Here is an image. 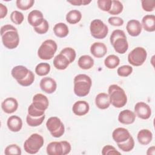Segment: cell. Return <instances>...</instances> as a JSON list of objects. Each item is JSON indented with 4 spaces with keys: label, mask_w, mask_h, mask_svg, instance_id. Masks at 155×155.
Here are the masks:
<instances>
[{
    "label": "cell",
    "mask_w": 155,
    "mask_h": 155,
    "mask_svg": "<svg viewBox=\"0 0 155 155\" xmlns=\"http://www.w3.org/2000/svg\"><path fill=\"white\" fill-rule=\"evenodd\" d=\"M1 35L3 45L8 49L16 48L19 44V36L17 29L10 24H6L1 28Z\"/></svg>",
    "instance_id": "cell-1"
},
{
    "label": "cell",
    "mask_w": 155,
    "mask_h": 155,
    "mask_svg": "<svg viewBox=\"0 0 155 155\" xmlns=\"http://www.w3.org/2000/svg\"><path fill=\"white\" fill-rule=\"evenodd\" d=\"M108 94L110 104L116 108H122L127 102V96L124 90L116 84H112L109 86Z\"/></svg>",
    "instance_id": "cell-2"
},
{
    "label": "cell",
    "mask_w": 155,
    "mask_h": 155,
    "mask_svg": "<svg viewBox=\"0 0 155 155\" xmlns=\"http://www.w3.org/2000/svg\"><path fill=\"white\" fill-rule=\"evenodd\" d=\"M74 94L78 97H84L88 94L92 81L90 76L85 74H79L76 75L73 81Z\"/></svg>",
    "instance_id": "cell-3"
},
{
    "label": "cell",
    "mask_w": 155,
    "mask_h": 155,
    "mask_svg": "<svg viewBox=\"0 0 155 155\" xmlns=\"http://www.w3.org/2000/svg\"><path fill=\"white\" fill-rule=\"evenodd\" d=\"M110 41L117 53L124 54L128 48L127 36L122 30H114L110 35Z\"/></svg>",
    "instance_id": "cell-4"
},
{
    "label": "cell",
    "mask_w": 155,
    "mask_h": 155,
    "mask_svg": "<svg viewBox=\"0 0 155 155\" xmlns=\"http://www.w3.org/2000/svg\"><path fill=\"white\" fill-rule=\"evenodd\" d=\"M44 143L43 137L38 133H33L24 142V148L27 153L34 154L39 151Z\"/></svg>",
    "instance_id": "cell-5"
},
{
    "label": "cell",
    "mask_w": 155,
    "mask_h": 155,
    "mask_svg": "<svg viewBox=\"0 0 155 155\" xmlns=\"http://www.w3.org/2000/svg\"><path fill=\"white\" fill-rule=\"evenodd\" d=\"M58 48L56 42L52 39L44 41L38 50V57L42 60H50L53 58Z\"/></svg>",
    "instance_id": "cell-6"
},
{
    "label": "cell",
    "mask_w": 155,
    "mask_h": 155,
    "mask_svg": "<svg viewBox=\"0 0 155 155\" xmlns=\"http://www.w3.org/2000/svg\"><path fill=\"white\" fill-rule=\"evenodd\" d=\"M46 127L51 136L58 138L61 137L65 132V127L61 119L56 116L48 118L46 122Z\"/></svg>",
    "instance_id": "cell-7"
},
{
    "label": "cell",
    "mask_w": 155,
    "mask_h": 155,
    "mask_svg": "<svg viewBox=\"0 0 155 155\" xmlns=\"http://www.w3.org/2000/svg\"><path fill=\"white\" fill-rule=\"evenodd\" d=\"M90 30L91 36L94 38L98 39H104L108 33L107 25L99 19H94L91 22Z\"/></svg>",
    "instance_id": "cell-8"
},
{
    "label": "cell",
    "mask_w": 155,
    "mask_h": 155,
    "mask_svg": "<svg viewBox=\"0 0 155 155\" xmlns=\"http://www.w3.org/2000/svg\"><path fill=\"white\" fill-rule=\"evenodd\" d=\"M147 57L146 50L141 47H137L131 50L128 55V62L135 67L142 65Z\"/></svg>",
    "instance_id": "cell-9"
},
{
    "label": "cell",
    "mask_w": 155,
    "mask_h": 155,
    "mask_svg": "<svg viewBox=\"0 0 155 155\" xmlns=\"http://www.w3.org/2000/svg\"><path fill=\"white\" fill-rule=\"evenodd\" d=\"M134 112L138 117L143 120L149 119L151 115L150 107L143 102H139L136 104Z\"/></svg>",
    "instance_id": "cell-10"
},
{
    "label": "cell",
    "mask_w": 155,
    "mask_h": 155,
    "mask_svg": "<svg viewBox=\"0 0 155 155\" xmlns=\"http://www.w3.org/2000/svg\"><path fill=\"white\" fill-rule=\"evenodd\" d=\"M41 89L47 94L53 93L57 88V84L54 79L50 77L43 78L39 83Z\"/></svg>",
    "instance_id": "cell-11"
},
{
    "label": "cell",
    "mask_w": 155,
    "mask_h": 155,
    "mask_svg": "<svg viewBox=\"0 0 155 155\" xmlns=\"http://www.w3.org/2000/svg\"><path fill=\"white\" fill-rule=\"evenodd\" d=\"M32 104L33 106L42 111H45L49 105V102L47 97L41 93L36 94L32 99Z\"/></svg>",
    "instance_id": "cell-12"
},
{
    "label": "cell",
    "mask_w": 155,
    "mask_h": 155,
    "mask_svg": "<svg viewBox=\"0 0 155 155\" xmlns=\"http://www.w3.org/2000/svg\"><path fill=\"white\" fill-rule=\"evenodd\" d=\"M44 20V18L42 13L38 10H33L31 11L27 16L28 22L33 27L40 25Z\"/></svg>",
    "instance_id": "cell-13"
},
{
    "label": "cell",
    "mask_w": 155,
    "mask_h": 155,
    "mask_svg": "<svg viewBox=\"0 0 155 155\" xmlns=\"http://www.w3.org/2000/svg\"><path fill=\"white\" fill-rule=\"evenodd\" d=\"M126 29L130 36L136 37L140 34L142 27L138 20L131 19L128 21L126 25Z\"/></svg>",
    "instance_id": "cell-14"
},
{
    "label": "cell",
    "mask_w": 155,
    "mask_h": 155,
    "mask_svg": "<svg viewBox=\"0 0 155 155\" xmlns=\"http://www.w3.org/2000/svg\"><path fill=\"white\" fill-rule=\"evenodd\" d=\"M130 136L131 134L128 130L122 127H119L114 129L112 133V137L117 143L127 140Z\"/></svg>",
    "instance_id": "cell-15"
},
{
    "label": "cell",
    "mask_w": 155,
    "mask_h": 155,
    "mask_svg": "<svg viewBox=\"0 0 155 155\" xmlns=\"http://www.w3.org/2000/svg\"><path fill=\"white\" fill-rule=\"evenodd\" d=\"M1 108L5 113L11 114L17 110L18 102L17 100L13 97H7L2 102Z\"/></svg>",
    "instance_id": "cell-16"
},
{
    "label": "cell",
    "mask_w": 155,
    "mask_h": 155,
    "mask_svg": "<svg viewBox=\"0 0 155 155\" xmlns=\"http://www.w3.org/2000/svg\"><path fill=\"white\" fill-rule=\"evenodd\" d=\"M90 52L95 58H101L106 54L107 48L105 44L100 42H96L91 44L90 47Z\"/></svg>",
    "instance_id": "cell-17"
},
{
    "label": "cell",
    "mask_w": 155,
    "mask_h": 155,
    "mask_svg": "<svg viewBox=\"0 0 155 155\" xmlns=\"http://www.w3.org/2000/svg\"><path fill=\"white\" fill-rule=\"evenodd\" d=\"M89 104L85 101H76L72 107V111L73 113L79 116L86 114L89 111Z\"/></svg>",
    "instance_id": "cell-18"
},
{
    "label": "cell",
    "mask_w": 155,
    "mask_h": 155,
    "mask_svg": "<svg viewBox=\"0 0 155 155\" xmlns=\"http://www.w3.org/2000/svg\"><path fill=\"white\" fill-rule=\"evenodd\" d=\"M136 119L135 113L130 110H124L118 115V120L125 125H130L134 123Z\"/></svg>",
    "instance_id": "cell-19"
},
{
    "label": "cell",
    "mask_w": 155,
    "mask_h": 155,
    "mask_svg": "<svg viewBox=\"0 0 155 155\" xmlns=\"http://www.w3.org/2000/svg\"><path fill=\"white\" fill-rule=\"evenodd\" d=\"M7 125L11 131L18 132L22 127V120L20 117L16 115H12L8 118Z\"/></svg>",
    "instance_id": "cell-20"
},
{
    "label": "cell",
    "mask_w": 155,
    "mask_h": 155,
    "mask_svg": "<svg viewBox=\"0 0 155 155\" xmlns=\"http://www.w3.org/2000/svg\"><path fill=\"white\" fill-rule=\"evenodd\" d=\"M95 104L97 108L101 110L108 108L110 105L109 96L105 93H100L95 98Z\"/></svg>",
    "instance_id": "cell-21"
},
{
    "label": "cell",
    "mask_w": 155,
    "mask_h": 155,
    "mask_svg": "<svg viewBox=\"0 0 155 155\" xmlns=\"http://www.w3.org/2000/svg\"><path fill=\"white\" fill-rule=\"evenodd\" d=\"M142 27L148 32L155 31V16L154 15H147L142 19Z\"/></svg>",
    "instance_id": "cell-22"
},
{
    "label": "cell",
    "mask_w": 155,
    "mask_h": 155,
    "mask_svg": "<svg viewBox=\"0 0 155 155\" xmlns=\"http://www.w3.org/2000/svg\"><path fill=\"white\" fill-rule=\"evenodd\" d=\"M53 63L54 67L60 70L66 69L70 64L67 58L61 53L58 54L54 58Z\"/></svg>",
    "instance_id": "cell-23"
},
{
    "label": "cell",
    "mask_w": 155,
    "mask_h": 155,
    "mask_svg": "<svg viewBox=\"0 0 155 155\" xmlns=\"http://www.w3.org/2000/svg\"><path fill=\"white\" fill-rule=\"evenodd\" d=\"M29 71L30 70L25 66L17 65L12 68L11 74L13 78L17 81L25 78L28 75Z\"/></svg>",
    "instance_id": "cell-24"
},
{
    "label": "cell",
    "mask_w": 155,
    "mask_h": 155,
    "mask_svg": "<svg viewBox=\"0 0 155 155\" xmlns=\"http://www.w3.org/2000/svg\"><path fill=\"white\" fill-rule=\"evenodd\" d=\"M137 139L139 143L143 145H147L151 142L153 134L151 131L148 129H142L138 132Z\"/></svg>",
    "instance_id": "cell-25"
},
{
    "label": "cell",
    "mask_w": 155,
    "mask_h": 155,
    "mask_svg": "<svg viewBox=\"0 0 155 155\" xmlns=\"http://www.w3.org/2000/svg\"><path fill=\"white\" fill-rule=\"evenodd\" d=\"M47 153L48 155H63L62 145L61 142H51L46 148Z\"/></svg>",
    "instance_id": "cell-26"
},
{
    "label": "cell",
    "mask_w": 155,
    "mask_h": 155,
    "mask_svg": "<svg viewBox=\"0 0 155 155\" xmlns=\"http://www.w3.org/2000/svg\"><path fill=\"white\" fill-rule=\"evenodd\" d=\"M94 59L89 55L81 56L78 61V66L83 70H88L94 65Z\"/></svg>",
    "instance_id": "cell-27"
},
{
    "label": "cell",
    "mask_w": 155,
    "mask_h": 155,
    "mask_svg": "<svg viewBox=\"0 0 155 155\" xmlns=\"http://www.w3.org/2000/svg\"><path fill=\"white\" fill-rule=\"evenodd\" d=\"M53 31L57 37L62 38L68 35L69 30L68 26L65 23L59 22L54 25L53 27Z\"/></svg>",
    "instance_id": "cell-28"
},
{
    "label": "cell",
    "mask_w": 155,
    "mask_h": 155,
    "mask_svg": "<svg viewBox=\"0 0 155 155\" xmlns=\"http://www.w3.org/2000/svg\"><path fill=\"white\" fill-rule=\"evenodd\" d=\"M65 18L68 23L70 24H75L81 21L82 14L81 12L78 10H72L67 13Z\"/></svg>",
    "instance_id": "cell-29"
},
{
    "label": "cell",
    "mask_w": 155,
    "mask_h": 155,
    "mask_svg": "<svg viewBox=\"0 0 155 155\" xmlns=\"http://www.w3.org/2000/svg\"><path fill=\"white\" fill-rule=\"evenodd\" d=\"M120 64L119 58L114 54L108 55L104 60L105 66L109 69L116 68Z\"/></svg>",
    "instance_id": "cell-30"
},
{
    "label": "cell",
    "mask_w": 155,
    "mask_h": 155,
    "mask_svg": "<svg viewBox=\"0 0 155 155\" xmlns=\"http://www.w3.org/2000/svg\"><path fill=\"white\" fill-rule=\"evenodd\" d=\"M50 65L47 62H41L35 67V73L39 76H44L48 74L50 71Z\"/></svg>",
    "instance_id": "cell-31"
},
{
    "label": "cell",
    "mask_w": 155,
    "mask_h": 155,
    "mask_svg": "<svg viewBox=\"0 0 155 155\" xmlns=\"http://www.w3.org/2000/svg\"><path fill=\"white\" fill-rule=\"evenodd\" d=\"M119 148L124 152H129L131 151L134 147V140L133 137H130L125 141L117 143Z\"/></svg>",
    "instance_id": "cell-32"
},
{
    "label": "cell",
    "mask_w": 155,
    "mask_h": 155,
    "mask_svg": "<svg viewBox=\"0 0 155 155\" xmlns=\"http://www.w3.org/2000/svg\"><path fill=\"white\" fill-rule=\"evenodd\" d=\"M45 118V115H43L41 117H32L29 114L27 115L26 122L27 124L30 127H38L41 125Z\"/></svg>",
    "instance_id": "cell-33"
},
{
    "label": "cell",
    "mask_w": 155,
    "mask_h": 155,
    "mask_svg": "<svg viewBox=\"0 0 155 155\" xmlns=\"http://www.w3.org/2000/svg\"><path fill=\"white\" fill-rule=\"evenodd\" d=\"M123 8L124 7L120 1L118 0H113L112 1L111 7L108 13L112 15H117L122 13Z\"/></svg>",
    "instance_id": "cell-34"
},
{
    "label": "cell",
    "mask_w": 155,
    "mask_h": 155,
    "mask_svg": "<svg viewBox=\"0 0 155 155\" xmlns=\"http://www.w3.org/2000/svg\"><path fill=\"white\" fill-rule=\"evenodd\" d=\"M60 53L65 56L68 59L70 64L74 62V61L76 59V51L71 47H65L63 48L61 51Z\"/></svg>",
    "instance_id": "cell-35"
},
{
    "label": "cell",
    "mask_w": 155,
    "mask_h": 155,
    "mask_svg": "<svg viewBox=\"0 0 155 155\" xmlns=\"http://www.w3.org/2000/svg\"><path fill=\"white\" fill-rule=\"evenodd\" d=\"M34 3L33 0H17L16 2L18 8L22 10H27L31 8Z\"/></svg>",
    "instance_id": "cell-36"
},
{
    "label": "cell",
    "mask_w": 155,
    "mask_h": 155,
    "mask_svg": "<svg viewBox=\"0 0 155 155\" xmlns=\"http://www.w3.org/2000/svg\"><path fill=\"white\" fill-rule=\"evenodd\" d=\"M34 81H35V74L31 70H30L28 73V75L25 78L19 81H17V82L21 86L28 87L31 85L33 83Z\"/></svg>",
    "instance_id": "cell-37"
},
{
    "label": "cell",
    "mask_w": 155,
    "mask_h": 155,
    "mask_svg": "<svg viewBox=\"0 0 155 155\" xmlns=\"http://www.w3.org/2000/svg\"><path fill=\"white\" fill-rule=\"evenodd\" d=\"M24 19V16L22 13L18 10H15L12 12L10 14L11 21L16 25H20L22 24Z\"/></svg>",
    "instance_id": "cell-38"
},
{
    "label": "cell",
    "mask_w": 155,
    "mask_h": 155,
    "mask_svg": "<svg viewBox=\"0 0 155 155\" xmlns=\"http://www.w3.org/2000/svg\"><path fill=\"white\" fill-rule=\"evenodd\" d=\"M133 72V67L128 65H124L119 67L117 70V74L121 77H127Z\"/></svg>",
    "instance_id": "cell-39"
},
{
    "label": "cell",
    "mask_w": 155,
    "mask_h": 155,
    "mask_svg": "<svg viewBox=\"0 0 155 155\" xmlns=\"http://www.w3.org/2000/svg\"><path fill=\"white\" fill-rule=\"evenodd\" d=\"M4 154L5 155L10 154H21V148L16 144H11L6 147L4 150Z\"/></svg>",
    "instance_id": "cell-40"
},
{
    "label": "cell",
    "mask_w": 155,
    "mask_h": 155,
    "mask_svg": "<svg viewBox=\"0 0 155 155\" xmlns=\"http://www.w3.org/2000/svg\"><path fill=\"white\" fill-rule=\"evenodd\" d=\"M98 7L102 11L108 12L111 8L112 1L111 0H98L97 1Z\"/></svg>",
    "instance_id": "cell-41"
},
{
    "label": "cell",
    "mask_w": 155,
    "mask_h": 155,
    "mask_svg": "<svg viewBox=\"0 0 155 155\" xmlns=\"http://www.w3.org/2000/svg\"><path fill=\"white\" fill-rule=\"evenodd\" d=\"M142 7L146 12H152L155 8L154 0H142L141 1Z\"/></svg>",
    "instance_id": "cell-42"
},
{
    "label": "cell",
    "mask_w": 155,
    "mask_h": 155,
    "mask_svg": "<svg viewBox=\"0 0 155 155\" xmlns=\"http://www.w3.org/2000/svg\"><path fill=\"white\" fill-rule=\"evenodd\" d=\"M28 114L32 117H41L45 114V111L39 110L36 108L32 104H31L28 108Z\"/></svg>",
    "instance_id": "cell-43"
},
{
    "label": "cell",
    "mask_w": 155,
    "mask_h": 155,
    "mask_svg": "<svg viewBox=\"0 0 155 155\" xmlns=\"http://www.w3.org/2000/svg\"><path fill=\"white\" fill-rule=\"evenodd\" d=\"M33 28H34V30L37 33L42 35V34L46 33L48 31V28H49V25H48L47 21L44 19V21L40 25L36 27H33Z\"/></svg>",
    "instance_id": "cell-44"
},
{
    "label": "cell",
    "mask_w": 155,
    "mask_h": 155,
    "mask_svg": "<svg viewBox=\"0 0 155 155\" xmlns=\"http://www.w3.org/2000/svg\"><path fill=\"white\" fill-rule=\"evenodd\" d=\"M102 154L103 155H111V154H120V153L110 145H105L102 150Z\"/></svg>",
    "instance_id": "cell-45"
},
{
    "label": "cell",
    "mask_w": 155,
    "mask_h": 155,
    "mask_svg": "<svg viewBox=\"0 0 155 155\" xmlns=\"http://www.w3.org/2000/svg\"><path fill=\"white\" fill-rule=\"evenodd\" d=\"M108 22L110 24L113 26L119 27L124 24V20L118 16H111L108 18Z\"/></svg>",
    "instance_id": "cell-46"
},
{
    "label": "cell",
    "mask_w": 155,
    "mask_h": 155,
    "mask_svg": "<svg viewBox=\"0 0 155 155\" xmlns=\"http://www.w3.org/2000/svg\"><path fill=\"white\" fill-rule=\"evenodd\" d=\"M62 145V149H63V155H66L68 153H70L71 147L70 143L66 141V140H63L61 141Z\"/></svg>",
    "instance_id": "cell-47"
},
{
    "label": "cell",
    "mask_w": 155,
    "mask_h": 155,
    "mask_svg": "<svg viewBox=\"0 0 155 155\" xmlns=\"http://www.w3.org/2000/svg\"><path fill=\"white\" fill-rule=\"evenodd\" d=\"M67 2L68 3H70L71 4L73 5H88V4H90L91 2V1L89 0H72V1H67Z\"/></svg>",
    "instance_id": "cell-48"
},
{
    "label": "cell",
    "mask_w": 155,
    "mask_h": 155,
    "mask_svg": "<svg viewBox=\"0 0 155 155\" xmlns=\"http://www.w3.org/2000/svg\"><path fill=\"white\" fill-rule=\"evenodd\" d=\"M8 12L7 7L2 3H0V19H2L6 16Z\"/></svg>",
    "instance_id": "cell-49"
},
{
    "label": "cell",
    "mask_w": 155,
    "mask_h": 155,
    "mask_svg": "<svg viewBox=\"0 0 155 155\" xmlns=\"http://www.w3.org/2000/svg\"><path fill=\"white\" fill-rule=\"evenodd\" d=\"M154 153H155V147H154V146H152V147L148 148V149L147 151V155L154 154Z\"/></svg>",
    "instance_id": "cell-50"
}]
</instances>
